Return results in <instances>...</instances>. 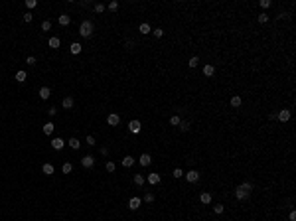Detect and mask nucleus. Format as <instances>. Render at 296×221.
Here are the masks:
<instances>
[{"instance_id": "obj_21", "label": "nucleus", "mask_w": 296, "mask_h": 221, "mask_svg": "<svg viewBox=\"0 0 296 221\" xmlns=\"http://www.w3.org/2000/svg\"><path fill=\"white\" fill-rule=\"evenodd\" d=\"M41 172L48 174V176H52V174H53V166L52 164H44V166H41Z\"/></svg>"}, {"instance_id": "obj_15", "label": "nucleus", "mask_w": 296, "mask_h": 221, "mask_svg": "<svg viewBox=\"0 0 296 221\" xmlns=\"http://www.w3.org/2000/svg\"><path fill=\"white\" fill-rule=\"evenodd\" d=\"M63 144H65L63 138H53V140H52V146L55 148V150H61V148H63Z\"/></svg>"}, {"instance_id": "obj_31", "label": "nucleus", "mask_w": 296, "mask_h": 221, "mask_svg": "<svg viewBox=\"0 0 296 221\" xmlns=\"http://www.w3.org/2000/svg\"><path fill=\"white\" fill-rule=\"evenodd\" d=\"M49 28H52V22H49V20H44V22H41V30L49 32Z\"/></svg>"}, {"instance_id": "obj_20", "label": "nucleus", "mask_w": 296, "mask_h": 221, "mask_svg": "<svg viewBox=\"0 0 296 221\" xmlns=\"http://www.w3.org/2000/svg\"><path fill=\"white\" fill-rule=\"evenodd\" d=\"M41 130H44V134H48V136H49V134L53 132V123H45Z\"/></svg>"}, {"instance_id": "obj_29", "label": "nucleus", "mask_w": 296, "mask_h": 221, "mask_svg": "<svg viewBox=\"0 0 296 221\" xmlns=\"http://www.w3.org/2000/svg\"><path fill=\"white\" fill-rule=\"evenodd\" d=\"M61 170H63V174H71V170H73V166L69 164V162H65L63 166H61Z\"/></svg>"}, {"instance_id": "obj_30", "label": "nucleus", "mask_w": 296, "mask_h": 221, "mask_svg": "<svg viewBox=\"0 0 296 221\" xmlns=\"http://www.w3.org/2000/svg\"><path fill=\"white\" fill-rule=\"evenodd\" d=\"M105 168H107V172H115L116 164H115V162H112V160H109V162H107V164H105Z\"/></svg>"}, {"instance_id": "obj_46", "label": "nucleus", "mask_w": 296, "mask_h": 221, "mask_svg": "<svg viewBox=\"0 0 296 221\" xmlns=\"http://www.w3.org/2000/svg\"><path fill=\"white\" fill-rule=\"evenodd\" d=\"M290 221H296V213H294V211H290Z\"/></svg>"}, {"instance_id": "obj_18", "label": "nucleus", "mask_w": 296, "mask_h": 221, "mask_svg": "<svg viewBox=\"0 0 296 221\" xmlns=\"http://www.w3.org/2000/svg\"><path fill=\"white\" fill-rule=\"evenodd\" d=\"M144 182H146V178L142 174H134V184L136 186H144Z\"/></svg>"}, {"instance_id": "obj_1", "label": "nucleus", "mask_w": 296, "mask_h": 221, "mask_svg": "<svg viewBox=\"0 0 296 221\" xmlns=\"http://www.w3.org/2000/svg\"><path fill=\"white\" fill-rule=\"evenodd\" d=\"M93 32H95V26H93V22H91V20H85V22L79 26V34H81L83 37H91V36H93Z\"/></svg>"}, {"instance_id": "obj_3", "label": "nucleus", "mask_w": 296, "mask_h": 221, "mask_svg": "<svg viewBox=\"0 0 296 221\" xmlns=\"http://www.w3.org/2000/svg\"><path fill=\"white\" fill-rule=\"evenodd\" d=\"M184 176H186V180L190 182V184H195V182L199 180V172H198V170H190V172L184 174Z\"/></svg>"}, {"instance_id": "obj_43", "label": "nucleus", "mask_w": 296, "mask_h": 221, "mask_svg": "<svg viewBox=\"0 0 296 221\" xmlns=\"http://www.w3.org/2000/svg\"><path fill=\"white\" fill-rule=\"evenodd\" d=\"M182 176H184V172H182L180 168H176V170H174V178H182Z\"/></svg>"}, {"instance_id": "obj_27", "label": "nucleus", "mask_w": 296, "mask_h": 221, "mask_svg": "<svg viewBox=\"0 0 296 221\" xmlns=\"http://www.w3.org/2000/svg\"><path fill=\"white\" fill-rule=\"evenodd\" d=\"M182 123V119L178 115H174V116H170V124H172V127H178V124Z\"/></svg>"}, {"instance_id": "obj_7", "label": "nucleus", "mask_w": 296, "mask_h": 221, "mask_svg": "<svg viewBox=\"0 0 296 221\" xmlns=\"http://www.w3.org/2000/svg\"><path fill=\"white\" fill-rule=\"evenodd\" d=\"M107 123H109L111 127H116V124L120 123V116H119V115H115V112H111V115L107 116Z\"/></svg>"}, {"instance_id": "obj_2", "label": "nucleus", "mask_w": 296, "mask_h": 221, "mask_svg": "<svg viewBox=\"0 0 296 221\" xmlns=\"http://www.w3.org/2000/svg\"><path fill=\"white\" fill-rule=\"evenodd\" d=\"M235 198L239 199V201H245V199L251 198V191H247V190H243L241 186H237L235 187Z\"/></svg>"}, {"instance_id": "obj_34", "label": "nucleus", "mask_w": 296, "mask_h": 221, "mask_svg": "<svg viewBox=\"0 0 296 221\" xmlns=\"http://www.w3.org/2000/svg\"><path fill=\"white\" fill-rule=\"evenodd\" d=\"M259 22H261V24H266V22H269V14H265V12H262V14H259Z\"/></svg>"}, {"instance_id": "obj_26", "label": "nucleus", "mask_w": 296, "mask_h": 221, "mask_svg": "<svg viewBox=\"0 0 296 221\" xmlns=\"http://www.w3.org/2000/svg\"><path fill=\"white\" fill-rule=\"evenodd\" d=\"M138 32H142V34H150L152 30H150V26L144 22V24H140V26H138Z\"/></svg>"}, {"instance_id": "obj_24", "label": "nucleus", "mask_w": 296, "mask_h": 221, "mask_svg": "<svg viewBox=\"0 0 296 221\" xmlns=\"http://www.w3.org/2000/svg\"><path fill=\"white\" fill-rule=\"evenodd\" d=\"M69 49H71V53H75V55H77V53H81V45H79L77 41H75V44H71V45H69Z\"/></svg>"}, {"instance_id": "obj_23", "label": "nucleus", "mask_w": 296, "mask_h": 221, "mask_svg": "<svg viewBox=\"0 0 296 221\" xmlns=\"http://www.w3.org/2000/svg\"><path fill=\"white\" fill-rule=\"evenodd\" d=\"M67 144H69V146H71L73 150H77L79 146H81V142H79L77 138H69V140H67Z\"/></svg>"}, {"instance_id": "obj_6", "label": "nucleus", "mask_w": 296, "mask_h": 221, "mask_svg": "<svg viewBox=\"0 0 296 221\" xmlns=\"http://www.w3.org/2000/svg\"><path fill=\"white\" fill-rule=\"evenodd\" d=\"M140 205H142V199H140V198H130V201H128V207H130L132 211L138 209Z\"/></svg>"}, {"instance_id": "obj_4", "label": "nucleus", "mask_w": 296, "mask_h": 221, "mask_svg": "<svg viewBox=\"0 0 296 221\" xmlns=\"http://www.w3.org/2000/svg\"><path fill=\"white\" fill-rule=\"evenodd\" d=\"M93 164H95V156H91V154H87V156L81 158V166H83V168H91Z\"/></svg>"}, {"instance_id": "obj_38", "label": "nucleus", "mask_w": 296, "mask_h": 221, "mask_svg": "<svg viewBox=\"0 0 296 221\" xmlns=\"http://www.w3.org/2000/svg\"><path fill=\"white\" fill-rule=\"evenodd\" d=\"M95 12H97V14H101L103 10H105V4H95V8H93Z\"/></svg>"}, {"instance_id": "obj_33", "label": "nucleus", "mask_w": 296, "mask_h": 221, "mask_svg": "<svg viewBox=\"0 0 296 221\" xmlns=\"http://www.w3.org/2000/svg\"><path fill=\"white\" fill-rule=\"evenodd\" d=\"M144 201H146V203H152V201H154V194H152V191H146V195H144Z\"/></svg>"}, {"instance_id": "obj_13", "label": "nucleus", "mask_w": 296, "mask_h": 221, "mask_svg": "<svg viewBox=\"0 0 296 221\" xmlns=\"http://www.w3.org/2000/svg\"><path fill=\"white\" fill-rule=\"evenodd\" d=\"M120 164H123L124 168H130V166L134 164V158H132V156H124L123 160H120Z\"/></svg>"}, {"instance_id": "obj_17", "label": "nucleus", "mask_w": 296, "mask_h": 221, "mask_svg": "<svg viewBox=\"0 0 296 221\" xmlns=\"http://www.w3.org/2000/svg\"><path fill=\"white\" fill-rule=\"evenodd\" d=\"M61 105H63V109H71L73 107V97H65L63 101H61Z\"/></svg>"}, {"instance_id": "obj_40", "label": "nucleus", "mask_w": 296, "mask_h": 221, "mask_svg": "<svg viewBox=\"0 0 296 221\" xmlns=\"http://www.w3.org/2000/svg\"><path fill=\"white\" fill-rule=\"evenodd\" d=\"M26 63H28V65H36V57H34V55L26 57Z\"/></svg>"}, {"instance_id": "obj_16", "label": "nucleus", "mask_w": 296, "mask_h": 221, "mask_svg": "<svg viewBox=\"0 0 296 221\" xmlns=\"http://www.w3.org/2000/svg\"><path fill=\"white\" fill-rule=\"evenodd\" d=\"M199 201H201V203H205V205H207V203H211V194L203 191V194L199 195Z\"/></svg>"}, {"instance_id": "obj_28", "label": "nucleus", "mask_w": 296, "mask_h": 221, "mask_svg": "<svg viewBox=\"0 0 296 221\" xmlns=\"http://www.w3.org/2000/svg\"><path fill=\"white\" fill-rule=\"evenodd\" d=\"M178 127H180V130H182V132H187V130H190V123H187V120H182V123L178 124Z\"/></svg>"}, {"instance_id": "obj_22", "label": "nucleus", "mask_w": 296, "mask_h": 221, "mask_svg": "<svg viewBox=\"0 0 296 221\" xmlns=\"http://www.w3.org/2000/svg\"><path fill=\"white\" fill-rule=\"evenodd\" d=\"M49 48H52V49L59 48V37H49Z\"/></svg>"}, {"instance_id": "obj_19", "label": "nucleus", "mask_w": 296, "mask_h": 221, "mask_svg": "<svg viewBox=\"0 0 296 221\" xmlns=\"http://www.w3.org/2000/svg\"><path fill=\"white\" fill-rule=\"evenodd\" d=\"M231 107H235V109L241 107V97H239V95H233V97H231Z\"/></svg>"}, {"instance_id": "obj_10", "label": "nucleus", "mask_w": 296, "mask_h": 221, "mask_svg": "<svg viewBox=\"0 0 296 221\" xmlns=\"http://www.w3.org/2000/svg\"><path fill=\"white\" fill-rule=\"evenodd\" d=\"M146 180H148V184L156 186V184H160V174H156V172H154V174H148Z\"/></svg>"}, {"instance_id": "obj_8", "label": "nucleus", "mask_w": 296, "mask_h": 221, "mask_svg": "<svg viewBox=\"0 0 296 221\" xmlns=\"http://www.w3.org/2000/svg\"><path fill=\"white\" fill-rule=\"evenodd\" d=\"M276 119L280 120V123H286V120L290 119V111H288V109H282V111L276 115Z\"/></svg>"}, {"instance_id": "obj_9", "label": "nucleus", "mask_w": 296, "mask_h": 221, "mask_svg": "<svg viewBox=\"0 0 296 221\" xmlns=\"http://www.w3.org/2000/svg\"><path fill=\"white\" fill-rule=\"evenodd\" d=\"M138 162H140V166H150V162H152V156H150V154H140Z\"/></svg>"}, {"instance_id": "obj_11", "label": "nucleus", "mask_w": 296, "mask_h": 221, "mask_svg": "<svg viewBox=\"0 0 296 221\" xmlns=\"http://www.w3.org/2000/svg\"><path fill=\"white\" fill-rule=\"evenodd\" d=\"M49 97H52V91H49V87H41V89H40V99L48 101Z\"/></svg>"}, {"instance_id": "obj_45", "label": "nucleus", "mask_w": 296, "mask_h": 221, "mask_svg": "<svg viewBox=\"0 0 296 221\" xmlns=\"http://www.w3.org/2000/svg\"><path fill=\"white\" fill-rule=\"evenodd\" d=\"M48 112H49V116H53V115H57V109H55V107H52Z\"/></svg>"}, {"instance_id": "obj_32", "label": "nucleus", "mask_w": 296, "mask_h": 221, "mask_svg": "<svg viewBox=\"0 0 296 221\" xmlns=\"http://www.w3.org/2000/svg\"><path fill=\"white\" fill-rule=\"evenodd\" d=\"M150 34H154V37H162L164 36V30H162V28H156V30H152Z\"/></svg>"}, {"instance_id": "obj_25", "label": "nucleus", "mask_w": 296, "mask_h": 221, "mask_svg": "<svg viewBox=\"0 0 296 221\" xmlns=\"http://www.w3.org/2000/svg\"><path fill=\"white\" fill-rule=\"evenodd\" d=\"M26 77H28L26 71H18V73H16V81H18V83H24V81H26Z\"/></svg>"}, {"instance_id": "obj_39", "label": "nucleus", "mask_w": 296, "mask_h": 221, "mask_svg": "<svg viewBox=\"0 0 296 221\" xmlns=\"http://www.w3.org/2000/svg\"><path fill=\"white\" fill-rule=\"evenodd\" d=\"M270 6H273L270 0H261V8H270Z\"/></svg>"}, {"instance_id": "obj_36", "label": "nucleus", "mask_w": 296, "mask_h": 221, "mask_svg": "<svg viewBox=\"0 0 296 221\" xmlns=\"http://www.w3.org/2000/svg\"><path fill=\"white\" fill-rule=\"evenodd\" d=\"M26 6L32 10V8H36V6H37V0H26Z\"/></svg>"}, {"instance_id": "obj_37", "label": "nucleus", "mask_w": 296, "mask_h": 221, "mask_svg": "<svg viewBox=\"0 0 296 221\" xmlns=\"http://www.w3.org/2000/svg\"><path fill=\"white\" fill-rule=\"evenodd\" d=\"M116 8H119V2H116V0H112V2H109V10H111V12H115Z\"/></svg>"}, {"instance_id": "obj_42", "label": "nucleus", "mask_w": 296, "mask_h": 221, "mask_svg": "<svg viewBox=\"0 0 296 221\" xmlns=\"http://www.w3.org/2000/svg\"><path fill=\"white\" fill-rule=\"evenodd\" d=\"M85 142L89 144V146H95V138H93V136H91V134L87 136V140H85Z\"/></svg>"}, {"instance_id": "obj_14", "label": "nucleus", "mask_w": 296, "mask_h": 221, "mask_svg": "<svg viewBox=\"0 0 296 221\" xmlns=\"http://www.w3.org/2000/svg\"><path fill=\"white\" fill-rule=\"evenodd\" d=\"M57 22H59V26H69V22H71V18H69L67 14H61L59 18H57Z\"/></svg>"}, {"instance_id": "obj_35", "label": "nucleus", "mask_w": 296, "mask_h": 221, "mask_svg": "<svg viewBox=\"0 0 296 221\" xmlns=\"http://www.w3.org/2000/svg\"><path fill=\"white\" fill-rule=\"evenodd\" d=\"M198 65H199L198 57H190V67H198Z\"/></svg>"}, {"instance_id": "obj_5", "label": "nucleus", "mask_w": 296, "mask_h": 221, "mask_svg": "<svg viewBox=\"0 0 296 221\" xmlns=\"http://www.w3.org/2000/svg\"><path fill=\"white\" fill-rule=\"evenodd\" d=\"M128 128H130V132L138 134L140 128H142V124H140V120H130V123H128Z\"/></svg>"}, {"instance_id": "obj_12", "label": "nucleus", "mask_w": 296, "mask_h": 221, "mask_svg": "<svg viewBox=\"0 0 296 221\" xmlns=\"http://www.w3.org/2000/svg\"><path fill=\"white\" fill-rule=\"evenodd\" d=\"M213 73H215V67L211 63H205V65H203V75H205V77H211Z\"/></svg>"}, {"instance_id": "obj_41", "label": "nucleus", "mask_w": 296, "mask_h": 221, "mask_svg": "<svg viewBox=\"0 0 296 221\" xmlns=\"http://www.w3.org/2000/svg\"><path fill=\"white\" fill-rule=\"evenodd\" d=\"M32 18H34L32 12H26V14H24V22H32Z\"/></svg>"}, {"instance_id": "obj_44", "label": "nucleus", "mask_w": 296, "mask_h": 221, "mask_svg": "<svg viewBox=\"0 0 296 221\" xmlns=\"http://www.w3.org/2000/svg\"><path fill=\"white\" fill-rule=\"evenodd\" d=\"M223 209H225V207L221 205V203H219V205H215V207H213V211H215V213H223Z\"/></svg>"}]
</instances>
